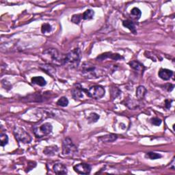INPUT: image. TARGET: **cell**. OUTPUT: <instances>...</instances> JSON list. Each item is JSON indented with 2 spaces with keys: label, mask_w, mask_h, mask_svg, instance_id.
I'll return each instance as SVG.
<instances>
[{
  "label": "cell",
  "mask_w": 175,
  "mask_h": 175,
  "mask_svg": "<svg viewBox=\"0 0 175 175\" xmlns=\"http://www.w3.org/2000/svg\"><path fill=\"white\" fill-rule=\"evenodd\" d=\"M82 19V15L79 14V15H74L71 18V21L75 24H79Z\"/></svg>",
  "instance_id": "26"
},
{
  "label": "cell",
  "mask_w": 175,
  "mask_h": 175,
  "mask_svg": "<svg viewBox=\"0 0 175 175\" xmlns=\"http://www.w3.org/2000/svg\"><path fill=\"white\" fill-rule=\"evenodd\" d=\"M174 157L173 158V162H172V163H170V164H171L172 166H172V167H171L170 168H172V169H173V170H174Z\"/></svg>",
  "instance_id": "31"
},
{
  "label": "cell",
  "mask_w": 175,
  "mask_h": 175,
  "mask_svg": "<svg viewBox=\"0 0 175 175\" xmlns=\"http://www.w3.org/2000/svg\"><path fill=\"white\" fill-rule=\"evenodd\" d=\"M81 60V51L76 48L66 55L62 60V65L70 68H75L79 66Z\"/></svg>",
  "instance_id": "1"
},
{
  "label": "cell",
  "mask_w": 175,
  "mask_h": 175,
  "mask_svg": "<svg viewBox=\"0 0 175 175\" xmlns=\"http://www.w3.org/2000/svg\"><path fill=\"white\" fill-rule=\"evenodd\" d=\"M31 81L32 84H37L38 86H44L47 84L46 80L44 79V77L41 76L32 77Z\"/></svg>",
  "instance_id": "15"
},
{
  "label": "cell",
  "mask_w": 175,
  "mask_h": 175,
  "mask_svg": "<svg viewBox=\"0 0 175 175\" xmlns=\"http://www.w3.org/2000/svg\"><path fill=\"white\" fill-rule=\"evenodd\" d=\"M145 157L150 159H157L162 157V155L159 153H156V152H149L146 153Z\"/></svg>",
  "instance_id": "21"
},
{
  "label": "cell",
  "mask_w": 175,
  "mask_h": 175,
  "mask_svg": "<svg viewBox=\"0 0 175 175\" xmlns=\"http://www.w3.org/2000/svg\"><path fill=\"white\" fill-rule=\"evenodd\" d=\"M58 151V147L57 146H50V147H47V148L44 149V153L47 155H55V151Z\"/></svg>",
  "instance_id": "20"
},
{
  "label": "cell",
  "mask_w": 175,
  "mask_h": 175,
  "mask_svg": "<svg viewBox=\"0 0 175 175\" xmlns=\"http://www.w3.org/2000/svg\"><path fill=\"white\" fill-rule=\"evenodd\" d=\"M146 89L142 86H140L136 89V96L139 99H142L146 93Z\"/></svg>",
  "instance_id": "17"
},
{
  "label": "cell",
  "mask_w": 175,
  "mask_h": 175,
  "mask_svg": "<svg viewBox=\"0 0 175 175\" xmlns=\"http://www.w3.org/2000/svg\"><path fill=\"white\" fill-rule=\"evenodd\" d=\"M120 94H121V91L118 90V88L114 87L111 89V95H112L114 99L116 98V97L118 96Z\"/></svg>",
  "instance_id": "27"
},
{
  "label": "cell",
  "mask_w": 175,
  "mask_h": 175,
  "mask_svg": "<svg viewBox=\"0 0 175 175\" xmlns=\"http://www.w3.org/2000/svg\"><path fill=\"white\" fill-rule=\"evenodd\" d=\"M151 122V123L155 126H159L161 123H162V121H161V119L158 118H152Z\"/></svg>",
  "instance_id": "28"
},
{
  "label": "cell",
  "mask_w": 175,
  "mask_h": 175,
  "mask_svg": "<svg viewBox=\"0 0 175 175\" xmlns=\"http://www.w3.org/2000/svg\"><path fill=\"white\" fill-rule=\"evenodd\" d=\"M53 169H54V172L56 174H66L68 173L67 168L62 163H55Z\"/></svg>",
  "instance_id": "13"
},
{
  "label": "cell",
  "mask_w": 175,
  "mask_h": 175,
  "mask_svg": "<svg viewBox=\"0 0 175 175\" xmlns=\"http://www.w3.org/2000/svg\"><path fill=\"white\" fill-rule=\"evenodd\" d=\"M73 169L77 173L81 174H88L91 172V166L88 163H84L77 164L74 166Z\"/></svg>",
  "instance_id": "9"
},
{
  "label": "cell",
  "mask_w": 175,
  "mask_h": 175,
  "mask_svg": "<svg viewBox=\"0 0 175 175\" xmlns=\"http://www.w3.org/2000/svg\"><path fill=\"white\" fill-rule=\"evenodd\" d=\"M118 138V135L115 134H108L103 136H101L99 138V140L102 142H112L116 140Z\"/></svg>",
  "instance_id": "14"
},
{
  "label": "cell",
  "mask_w": 175,
  "mask_h": 175,
  "mask_svg": "<svg viewBox=\"0 0 175 175\" xmlns=\"http://www.w3.org/2000/svg\"><path fill=\"white\" fill-rule=\"evenodd\" d=\"M94 15V10L88 9L87 10H86L85 12L83 13L82 18L83 19H84V20H90V19H93Z\"/></svg>",
  "instance_id": "18"
},
{
  "label": "cell",
  "mask_w": 175,
  "mask_h": 175,
  "mask_svg": "<svg viewBox=\"0 0 175 175\" xmlns=\"http://www.w3.org/2000/svg\"><path fill=\"white\" fill-rule=\"evenodd\" d=\"M15 138L20 142L30 143L32 141V138L28 133H27L21 127H15L14 130Z\"/></svg>",
  "instance_id": "7"
},
{
  "label": "cell",
  "mask_w": 175,
  "mask_h": 175,
  "mask_svg": "<svg viewBox=\"0 0 175 175\" xmlns=\"http://www.w3.org/2000/svg\"><path fill=\"white\" fill-rule=\"evenodd\" d=\"M77 152V146L69 138H66L62 143V153L65 156H73Z\"/></svg>",
  "instance_id": "4"
},
{
  "label": "cell",
  "mask_w": 175,
  "mask_h": 175,
  "mask_svg": "<svg viewBox=\"0 0 175 175\" xmlns=\"http://www.w3.org/2000/svg\"><path fill=\"white\" fill-rule=\"evenodd\" d=\"M142 12L141 10L139 9L138 8H133L131 11V16L133 19H139L141 17Z\"/></svg>",
  "instance_id": "19"
},
{
  "label": "cell",
  "mask_w": 175,
  "mask_h": 175,
  "mask_svg": "<svg viewBox=\"0 0 175 175\" xmlns=\"http://www.w3.org/2000/svg\"><path fill=\"white\" fill-rule=\"evenodd\" d=\"M158 75L162 79L168 81L173 75V71L166 68H161L158 73Z\"/></svg>",
  "instance_id": "10"
},
{
  "label": "cell",
  "mask_w": 175,
  "mask_h": 175,
  "mask_svg": "<svg viewBox=\"0 0 175 175\" xmlns=\"http://www.w3.org/2000/svg\"><path fill=\"white\" fill-rule=\"evenodd\" d=\"M123 26H124L127 28H128L130 31L133 32L134 34H137V31H136V28L135 26V24L133 23V22L130 20H124L123 22Z\"/></svg>",
  "instance_id": "16"
},
{
  "label": "cell",
  "mask_w": 175,
  "mask_h": 175,
  "mask_svg": "<svg viewBox=\"0 0 175 175\" xmlns=\"http://www.w3.org/2000/svg\"><path fill=\"white\" fill-rule=\"evenodd\" d=\"M164 87H166L165 88L167 89V90L169 91V92H170L172 91L174 89V86L173 85V84H167V85H166L164 86Z\"/></svg>",
  "instance_id": "30"
},
{
  "label": "cell",
  "mask_w": 175,
  "mask_h": 175,
  "mask_svg": "<svg viewBox=\"0 0 175 175\" xmlns=\"http://www.w3.org/2000/svg\"><path fill=\"white\" fill-rule=\"evenodd\" d=\"M82 75L88 79H96L103 75V71L97 68L90 62L83 64L82 67Z\"/></svg>",
  "instance_id": "2"
},
{
  "label": "cell",
  "mask_w": 175,
  "mask_h": 175,
  "mask_svg": "<svg viewBox=\"0 0 175 175\" xmlns=\"http://www.w3.org/2000/svg\"><path fill=\"white\" fill-rule=\"evenodd\" d=\"M53 127L50 123H45L40 126H35L33 128V131L37 138H42L51 133Z\"/></svg>",
  "instance_id": "6"
},
{
  "label": "cell",
  "mask_w": 175,
  "mask_h": 175,
  "mask_svg": "<svg viewBox=\"0 0 175 175\" xmlns=\"http://www.w3.org/2000/svg\"><path fill=\"white\" fill-rule=\"evenodd\" d=\"M8 143V137L5 133H2L0 135V144L2 146H5Z\"/></svg>",
  "instance_id": "23"
},
{
  "label": "cell",
  "mask_w": 175,
  "mask_h": 175,
  "mask_svg": "<svg viewBox=\"0 0 175 175\" xmlns=\"http://www.w3.org/2000/svg\"><path fill=\"white\" fill-rule=\"evenodd\" d=\"M42 58L47 63H55L60 59V54L55 49H48L43 52Z\"/></svg>",
  "instance_id": "5"
},
{
  "label": "cell",
  "mask_w": 175,
  "mask_h": 175,
  "mask_svg": "<svg viewBox=\"0 0 175 175\" xmlns=\"http://www.w3.org/2000/svg\"><path fill=\"white\" fill-rule=\"evenodd\" d=\"M52 30V27L51 26V25H49V23H44L42 27H41V32L43 34H46V33H49L51 32Z\"/></svg>",
  "instance_id": "25"
},
{
  "label": "cell",
  "mask_w": 175,
  "mask_h": 175,
  "mask_svg": "<svg viewBox=\"0 0 175 175\" xmlns=\"http://www.w3.org/2000/svg\"><path fill=\"white\" fill-rule=\"evenodd\" d=\"M172 102H173V101H170V100H168V99H166L165 101V106L168 110H169L170 108Z\"/></svg>",
  "instance_id": "29"
},
{
  "label": "cell",
  "mask_w": 175,
  "mask_h": 175,
  "mask_svg": "<svg viewBox=\"0 0 175 175\" xmlns=\"http://www.w3.org/2000/svg\"><path fill=\"white\" fill-rule=\"evenodd\" d=\"M72 96L75 100H81L84 99V93H85L84 88L79 84H76L74 86L73 88L71 90Z\"/></svg>",
  "instance_id": "8"
},
{
  "label": "cell",
  "mask_w": 175,
  "mask_h": 175,
  "mask_svg": "<svg viewBox=\"0 0 175 175\" xmlns=\"http://www.w3.org/2000/svg\"><path fill=\"white\" fill-rule=\"evenodd\" d=\"M84 91L88 97L94 99H100L105 95V89L101 86H93L88 90L84 89Z\"/></svg>",
  "instance_id": "3"
},
{
  "label": "cell",
  "mask_w": 175,
  "mask_h": 175,
  "mask_svg": "<svg viewBox=\"0 0 175 175\" xmlns=\"http://www.w3.org/2000/svg\"><path fill=\"white\" fill-rule=\"evenodd\" d=\"M112 58V59L114 60L123 59V58L121 56V55L119 54H112V53H105V54L100 55L99 56L97 57L96 60H99V61H101V60H103L106 59V58Z\"/></svg>",
  "instance_id": "11"
},
{
  "label": "cell",
  "mask_w": 175,
  "mask_h": 175,
  "mask_svg": "<svg viewBox=\"0 0 175 175\" xmlns=\"http://www.w3.org/2000/svg\"><path fill=\"white\" fill-rule=\"evenodd\" d=\"M68 104V100L65 96H62L57 101V105L60 107H66Z\"/></svg>",
  "instance_id": "22"
},
{
  "label": "cell",
  "mask_w": 175,
  "mask_h": 175,
  "mask_svg": "<svg viewBox=\"0 0 175 175\" xmlns=\"http://www.w3.org/2000/svg\"><path fill=\"white\" fill-rule=\"evenodd\" d=\"M129 65L133 69H134L135 71H138L139 72V73H140L142 74H143V72L144 71V70H145V67H144V66L142 65V64L139 62L137 60L131 61V62H130L129 63Z\"/></svg>",
  "instance_id": "12"
},
{
  "label": "cell",
  "mask_w": 175,
  "mask_h": 175,
  "mask_svg": "<svg viewBox=\"0 0 175 175\" xmlns=\"http://www.w3.org/2000/svg\"><path fill=\"white\" fill-rule=\"evenodd\" d=\"M99 119V116L96 113H92L88 116V120L89 123H96Z\"/></svg>",
  "instance_id": "24"
}]
</instances>
